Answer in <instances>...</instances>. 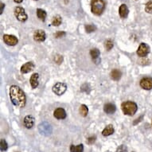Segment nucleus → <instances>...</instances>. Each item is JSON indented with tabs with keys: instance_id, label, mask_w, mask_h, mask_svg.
<instances>
[{
	"instance_id": "f257e3e1",
	"label": "nucleus",
	"mask_w": 152,
	"mask_h": 152,
	"mask_svg": "<svg viewBox=\"0 0 152 152\" xmlns=\"http://www.w3.org/2000/svg\"><path fill=\"white\" fill-rule=\"evenodd\" d=\"M10 98L11 102L15 107H25L26 103V97L23 89L17 85H11L10 88Z\"/></svg>"
},
{
	"instance_id": "f03ea898",
	"label": "nucleus",
	"mask_w": 152,
	"mask_h": 152,
	"mask_svg": "<svg viewBox=\"0 0 152 152\" xmlns=\"http://www.w3.org/2000/svg\"><path fill=\"white\" fill-rule=\"evenodd\" d=\"M121 108L124 115H130L132 116L135 114V112H137L138 106L136 103L133 101H125L121 104Z\"/></svg>"
},
{
	"instance_id": "7ed1b4c3",
	"label": "nucleus",
	"mask_w": 152,
	"mask_h": 152,
	"mask_svg": "<svg viewBox=\"0 0 152 152\" xmlns=\"http://www.w3.org/2000/svg\"><path fill=\"white\" fill-rule=\"evenodd\" d=\"M106 3L104 0H92L91 2V11L95 15H102L104 10H105Z\"/></svg>"
},
{
	"instance_id": "20e7f679",
	"label": "nucleus",
	"mask_w": 152,
	"mask_h": 152,
	"mask_svg": "<svg viewBox=\"0 0 152 152\" xmlns=\"http://www.w3.org/2000/svg\"><path fill=\"white\" fill-rule=\"evenodd\" d=\"M52 90L53 92H54L56 95L61 96V95L64 94L66 92V90H67V85L65 83L58 82L53 86Z\"/></svg>"
},
{
	"instance_id": "39448f33",
	"label": "nucleus",
	"mask_w": 152,
	"mask_h": 152,
	"mask_svg": "<svg viewBox=\"0 0 152 152\" xmlns=\"http://www.w3.org/2000/svg\"><path fill=\"white\" fill-rule=\"evenodd\" d=\"M14 13H15V16L18 21L25 22V21L27 20L28 16L26 15V13L25 10L23 7H15Z\"/></svg>"
},
{
	"instance_id": "423d86ee",
	"label": "nucleus",
	"mask_w": 152,
	"mask_h": 152,
	"mask_svg": "<svg viewBox=\"0 0 152 152\" xmlns=\"http://www.w3.org/2000/svg\"><path fill=\"white\" fill-rule=\"evenodd\" d=\"M150 53L149 45L146 43H141L137 50V55L140 58H145L147 57Z\"/></svg>"
},
{
	"instance_id": "0eeeda50",
	"label": "nucleus",
	"mask_w": 152,
	"mask_h": 152,
	"mask_svg": "<svg viewBox=\"0 0 152 152\" xmlns=\"http://www.w3.org/2000/svg\"><path fill=\"white\" fill-rule=\"evenodd\" d=\"M38 129H39V132H40V133L42 135H49L52 133V127H51V125L49 124L46 122L42 123V124L38 126Z\"/></svg>"
},
{
	"instance_id": "6e6552de",
	"label": "nucleus",
	"mask_w": 152,
	"mask_h": 152,
	"mask_svg": "<svg viewBox=\"0 0 152 152\" xmlns=\"http://www.w3.org/2000/svg\"><path fill=\"white\" fill-rule=\"evenodd\" d=\"M3 41H4V42L7 45H10V46H15L18 42V40L17 37L14 36V35L10 34L3 35Z\"/></svg>"
},
{
	"instance_id": "1a4fd4ad",
	"label": "nucleus",
	"mask_w": 152,
	"mask_h": 152,
	"mask_svg": "<svg viewBox=\"0 0 152 152\" xmlns=\"http://www.w3.org/2000/svg\"><path fill=\"white\" fill-rule=\"evenodd\" d=\"M46 38V34L44 30H37L34 33V39L37 42H42Z\"/></svg>"
},
{
	"instance_id": "9d476101",
	"label": "nucleus",
	"mask_w": 152,
	"mask_h": 152,
	"mask_svg": "<svg viewBox=\"0 0 152 152\" xmlns=\"http://www.w3.org/2000/svg\"><path fill=\"white\" fill-rule=\"evenodd\" d=\"M140 87L142 89L151 90L152 89V78L151 77H144L140 80Z\"/></svg>"
},
{
	"instance_id": "9b49d317",
	"label": "nucleus",
	"mask_w": 152,
	"mask_h": 152,
	"mask_svg": "<svg viewBox=\"0 0 152 152\" xmlns=\"http://www.w3.org/2000/svg\"><path fill=\"white\" fill-rule=\"evenodd\" d=\"M34 64L32 61H29V62L25 63V64L21 67L20 71L23 74H26V73H28V72L33 71V70L34 69Z\"/></svg>"
},
{
	"instance_id": "f8f14e48",
	"label": "nucleus",
	"mask_w": 152,
	"mask_h": 152,
	"mask_svg": "<svg viewBox=\"0 0 152 152\" xmlns=\"http://www.w3.org/2000/svg\"><path fill=\"white\" fill-rule=\"evenodd\" d=\"M66 112L62 107H58L53 112V116L58 120H64L66 118Z\"/></svg>"
},
{
	"instance_id": "ddd939ff",
	"label": "nucleus",
	"mask_w": 152,
	"mask_h": 152,
	"mask_svg": "<svg viewBox=\"0 0 152 152\" xmlns=\"http://www.w3.org/2000/svg\"><path fill=\"white\" fill-rule=\"evenodd\" d=\"M35 122V119L33 115H26L25 118H24V121H23V124H24V126H25L26 128L28 129H30L34 127Z\"/></svg>"
},
{
	"instance_id": "4468645a",
	"label": "nucleus",
	"mask_w": 152,
	"mask_h": 152,
	"mask_svg": "<svg viewBox=\"0 0 152 152\" xmlns=\"http://www.w3.org/2000/svg\"><path fill=\"white\" fill-rule=\"evenodd\" d=\"M30 83L33 89H34L39 85V75L37 72H35L30 78Z\"/></svg>"
},
{
	"instance_id": "2eb2a0df",
	"label": "nucleus",
	"mask_w": 152,
	"mask_h": 152,
	"mask_svg": "<svg viewBox=\"0 0 152 152\" xmlns=\"http://www.w3.org/2000/svg\"><path fill=\"white\" fill-rule=\"evenodd\" d=\"M104 111L105 113L112 115L113 113H115V111H116V107H115V104H113L112 103H107L104 106Z\"/></svg>"
},
{
	"instance_id": "dca6fc26",
	"label": "nucleus",
	"mask_w": 152,
	"mask_h": 152,
	"mask_svg": "<svg viewBox=\"0 0 152 152\" xmlns=\"http://www.w3.org/2000/svg\"><path fill=\"white\" fill-rule=\"evenodd\" d=\"M100 50L96 49V48H95V49H92V50H90V56L92 57V60L96 61V64H98V62L100 61Z\"/></svg>"
},
{
	"instance_id": "f3484780",
	"label": "nucleus",
	"mask_w": 152,
	"mask_h": 152,
	"mask_svg": "<svg viewBox=\"0 0 152 152\" xmlns=\"http://www.w3.org/2000/svg\"><path fill=\"white\" fill-rule=\"evenodd\" d=\"M129 10L126 4H122L119 8V15L122 18H126L128 15Z\"/></svg>"
},
{
	"instance_id": "a211bd4d",
	"label": "nucleus",
	"mask_w": 152,
	"mask_h": 152,
	"mask_svg": "<svg viewBox=\"0 0 152 152\" xmlns=\"http://www.w3.org/2000/svg\"><path fill=\"white\" fill-rule=\"evenodd\" d=\"M121 76H122V72H121L120 70L117 69H114L111 72V78L113 80H115V81H118L120 80L121 78Z\"/></svg>"
},
{
	"instance_id": "6ab92c4d",
	"label": "nucleus",
	"mask_w": 152,
	"mask_h": 152,
	"mask_svg": "<svg viewBox=\"0 0 152 152\" xmlns=\"http://www.w3.org/2000/svg\"><path fill=\"white\" fill-rule=\"evenodd\" d=\"M115 132L114 130V127H113V125L112 124H108L107 126L105 127V128L103 130L102 135L104 136H109V135H112Z\"/></svg>"
},
{
	"instance_id": "aec40b11",
	"label": "nucleus",
	"mask_w": 152,
	"mask_h": 152,
	"mask_svg": "<svg viewBox=\"0 0 152 152\" xmlns=\"http://www.w3.org/2000/svg\"><path fill=\"white\" fill-rule=\"evenodd\" d=\"M37 18L42 21H44L45 20V18H46V16H47V14L45 12V10H42V9H37Z\"/></svg>"
},
{
	"instance_id": "412c9836",
	"label": "nucleus",
	"mask_w": 152,
	"mask_h": 152,
	"mask_svg": "<svg viewBox=\"0 0 152 152\" xmlns=\"http://www.w3.org/2000/svg\"><path fill=\"white\" fill-rule=\"evenodd\" d=\"M70 151L71 152H84V146L83 144H79L77 146L71 145L70 146Z\"/></svg>"
},
{
	"instance_id": "4be33fe9",
	"label": "nucleus",
	"mask_w": 152,
	"mask_h": 152,
	"mask_svg": "<svg viewBox=\"0 0 152 152\" xmlns=\"http://www.w3.org/2000/svg\"><path fill=\"white\" fill-rule=\"evenodd\" d=\"M61 23H62V18H61L60 15H56V16L53 18L52 25L53 26H60L61 24Z\"/></svg>"
},
{
	"instance_id": "5701e85b",
	"label": "nucleus",
	"mask_w": 152,
	"mask_h": 152,
	"mask_svg": "<svg viewBox=\"0 0 152 152\" xmlns=\"http://www.w3.org/2000/svg\"><path fill=\"white\" fill-rule=\"evenodd\" d=\"M79 112H80V114L82 115L83 117H85L88 115V107L85 104H81L80 107V109H79Z\"/></svg>"
},
{
	"instance_id": "b1692460",
	"label": "nucleus",
	"mask_w": 152,
	"mask_h": 152,
	"mask_svg": "<svg viewBox=\"0 0 152 152\" xmlns=\"http://www.w3.org/2000/svg\"><path fill=\"white\" fill-rule=\"evenodd\" d=\"M113 46H114V43H113V42H112L111 39H108V40L105 41L104 47L107 51H109V50H112V48H113Z\"/></svg>"
},
{
	"instance_id": "393cba45",
	"label": "nucleus",
	"mask_w": 152,
	"mask_h": 152,
	"mask_svg": "<svg viewBox=\"0 0 152 152\" xmlns=\"http://www.w3.org/2000/svg\"><path fill=\"white\" fill-rule=\"evenodd\" d=\"M8 149V144L7 141L4 139L1 140V142H0V150L1 151H6Z\"/></svg>"
},
{
	"instance_id": "a878e982",
	"label": "nucleus",
	"mask_w": 152,
	"mask_h": 152,
	"mask_svg": "<svg viewBox=\"0 0 152 152\" xmlns=\"http://www.w3.org/2000/svg\"><path fill=\"white\" fill-rule=\"evenodd\" d=\"M85 31L87 33H92L94 32L95 30H96V27L94 25H92V24H89V25H85Z\"/></svg>"
},
{
	"instance_id": "bb28decb",
	"label": "nucleus",
	"mask_w": 152,
	"mask_h": 152,
	"mask_svg": "<svg viewBox=\"0 0 152 152\" xmlns=\"http://www.w3.org/2000/svg\"><path fill=\"white\" fill-rule=\"evenodd\" d=\"M145 11L149 14H152V1L147 2L145 6Z\"/></svg>"
},
{
	"instance_id": "cd10ccee",
	"label": "nucleus",
	"mask_w": 152,
	"mask_h": 152,
	"mask_svg": "<svg viewBox=\"0 0 152 152\" xmlns=\"http://www.w3.org/2000/svg\"><path fill=\"white\" fill-rule=\"evenodd\" d=\"M53 60H54L55 63L56 64H58V65H61L63 61V57L60 54H57L55 55L54 58H53Z\"/></svg>"
},
{
	"instance_id": "c85d7f7f",
	"label": "nucleus",
	"mask_w": 152,
	"mask_h": 152,
	"mask_svg": "<svg viewBox=\"0 0 152 152\" xmlns=\"http://www.w3.org/2000/svg\"><path fill=\"white\" fill-rule=\"evenodd\" d=\"M66 33L65 31H58L54 34V37L56 38H61V37H63L64 36H65Z\"/></svg>"
},
{
	"instance_id": "c756f323",
	"label": "nucleus",
	"mask_w": 152,
	"mask_h": 152,
	"mask_svg": "<svg viewBox=\"0 0 152 152\" xmlns=\"http://www.w3.org/2000/svg\"><path fill=\"white\" fill-rule=\"evenodd\" d=\"M116 152H127V148L125 145H120L116 150Z\"/></svg>"
},
{
	"instance_id": "7c9ffc66",
	"label": "nucleus",
	"mask_w": 152,
	"mask_h": 152,
	"mask_svg": "<svg viewBox=\"0 0 152 152\" xmlns=\"http://www.w3.org/2000/svg\"><path fill=\"white\" fill-rule=\"evenodd\" d=\"M96 136H91V137L88 138L87 143L89 145L93 144V143L95 142V141H96Z\"/></svg>"
},
{
	"instance_id": "2f4dec72",
	"label": "nucleus",
	"mask_w": 152,
	"mask_h": 152,
	"mask_svg": "<svg viewBox=\"0 0 152 152\" xmlns=\"http://www.w3.org/2000/svg\"><path fill=\"white\" fill-rule=\"evenodd\" d=\"M142 118H143V115H142V116H140V118H138V119H136V120H135V121H134V123H133V124H134V125L137 124V123H140V121H141V120H142Z\"/></svg>"
},
{
	"instance_id": "473e14b6",
	"label": "nucleus",
	"mask_w": 152,
	"mask_h": 152,
	"mask_svg": "<svg viewBox=\"0 0 152 152\" xmlns=\"http://www.w3.org/2000/svg\"><path fill=\"white\" fill-rule=\"evenodd\" d=\"M4 7H5V4L3 3H1V12H0V14H3V8Z\"/></svg>"
},
{
	"instance_id": "72a5a7b5",
	"label": "nucleus",
	"mask_w": 152,
	"mask_h": 152,
	"mask_svg": "<svg viewBox=\"0 0 152 152\" xmlns=\"http://www.w3.org/2000/svg\"><path fill=\"white\" fill-rule=\"evenodd\" d=\"M15 1V3H23V0H14Z\"/></svg>"
},
{
	"instance_id": "f704fd0d",
	"label": "nucleus",
	"mask_w": 152,
	"mask_h": 152,
	"mask_svg": "<svg viewBox=\"0 0 152 152\" xmlns=\"http://www.w3.org/2000/svg\"><path fill=\"white\" fill-rule=\"evenodd\" d=\"M132 152H135V151H132Z\"/></svg>"
}]
</instances>
